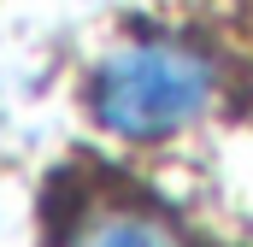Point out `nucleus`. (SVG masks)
Listing matches in <instances>:
<instances>
[{"mask_svg": "<svg viewBox=\"0 0 253 247\" xmlns=\"http://www.w3.org/2000/svg\"><path fill=\"white\" fill-rule=\"evenodd\" d=\"M212 100H218V65L200 47L165 36L124 41L118 53H106L88 88L94 124L124 141H165L194 118H206Z\"/></svg>", "mask_w": 253, "mask_h": 247, "instance_id": "1", "label": "nucleus"}, {"mask_svg": "<svg viewBox=\"0 0 253 247\" xmlns=\"http://www.w3.org/2000/svg\"><path fill=\"white\" fill-rule=\"evenodd\" d=\"M53 247H194L189 230L124 183H100L88 200H71L53 218Z\"/></svg>", "mask_w": 253, "mask_h": 247, "instance_id": "2", "label": "nucleus"}]
</instances>
